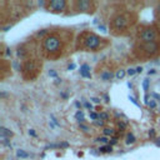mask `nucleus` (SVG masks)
Returning <instances> with one entry per match:
<instances>
[{
    "mask_svg": "<svg viewBox=\"0 0 160 160\" xmlns=\"http://www.w3.org/2000/svg\"><path fill=\"white\" fill-rule=\"evenodd\" d=\"M75 119L79 121V124H83V123L85 121V119H84V113H83L81 110H78V111L75 113Z\"/></svg>",
    "mask_w": 160,
    "mask_h": 160,
    "instance_id": "nucleus-14",
    "label": "nucleus"
},
{
    "mask_svg": "<svg viewBox=\"0 0 160 160\" xmlns=\"http://www.w3.org/2000/svg\"><path fill=\"white\" fill-rule=\"evenodd\" d=\"M13 66H14V70H16V71H20V70H22V66H19V63H18L16 60L13 63Z\"/></svg>",
    "mask_w": 160,
    "mask_h": 160,
    "instance_id": "nucleus-27",
    "label": "nucleus"
},
{
    "mask_svg": "<svg viewBox=\"0 0 160 160\" xmlns=\"http://www.w3.org/2000/svg\"><path fill=\"white\" fill-rule=\"evenodd\" d=\"M128 25H129V18L127 14H118L111 19V26L118 31L127 29Z\"/></svg>",
    "mask_w": 160,
    "mask_h": 160,
    "instance_id": "nucleus-3",
    "label": "nucleus"
},
{
    "mask_svg": "<svg viewBox=\"0 0 160 160\" xmlns=\"http://www.w3.org/2000/svg\"><path fill=\"white\" fill-rule=\"evenodd\" d=\"M60 148H69V144H68L66 141H63V143L60 144Z\"/></svg>",
    "mask_w": 160,
    "mask_h": 160,
    "instance_id": "nucleus-37",
    "label": "nucleus"
},
{
    "mask_svg": "<svg viewBox=\"0 0 160 160\" xmlns=\"http://www.w3.org/2000/svg\"><path fill=\"white\" fill-rule=\"evenodd\" d=\"M116 125H118V128H119V130L123 131V130L127 129L128 123H127V121H124V120H118V121H116Z\"/></svg>",
    "mask_w": 160,
    "mask_h": 160,
    "instance_id": "nucleus-18",
    "label": "nucleus"
},
{
    "mask_svg": "<svg viewBox=\"0 0 160 160\" xmlns=\"http://www.w3.org/2000/svg\"><path fill=\"white\" fill-rule=\"evenodd\" d=\"M125 75H127V71H125L124 69H119V70L116 71V74H115V78L116 79H123Z\"/></svg>",
    "mask_w": 160,
    "mask_h": 160,
    "instance_id": "nucleus-20",
    "label": "nucleus"
},
{
    "mask_svg": "<svg viewBox=\"0 0 160 160\" xmlns=\"http://www.w3.org/2000/svg\"><path fill=\"white\" fill-rule=\"evenodd\" d=\"M115 144H118V138L113 136V138H111V140H110V145L113 147V145H115Z\"/></svg>",
    "mask_w": 160,
    "mask_h": 160,
    "instance_id": "nucleus-32",
    "label": "nucleus"
},
{
    "mask_svg": "<svg viewBox=\"0 0 160 160\" xmlns=\"http://www.w3.org/2000/svg\"><path fill=\"white\" fill-rule=\"evenodd\" d=\"M98 150L100 151V154H101V153H111V151H113V147H111L110 144H108V145H103V147H100Z\"/></svg>",
    "mask_w": 160,
    "mask_h": 160,
    "instance_id": "nucleus-16",
    "label": "nucleus"
},
{
    "mask_svg": "<svg viewBox=\"0 0 160 160\" xmlns=\"http://www.w3.org/2000/svg\"><path fill=\"white\" fill-rule=\"evenodd\" d=\"M101 40L103 39L99 38L96 34L89 33V34H85L84 38H83V45H84L85 49H88L90 51H95L96 49H99Z\"/></svg>",
    "mask_w": 160,
    "mask_h": 160,
    "instance_id": "nucleus-2",
    "label": "nucleus"
},
{
    "mask_svg": "<svg viewBox=\"0 0 160 160\" xmlns=\"http://www.w3.org/2000/svg\"><path fill=\"white\" fill-rule=\"evenodd\" d=\"M60 95H61V96H63V98H64V99H68V94H65V93H61Z\"/></svg>",
    "mask_w": 160,
    "mask_h": 160,
    "instance_id": "nucleus-49",
    "label": "nucleus"
},
{
    "mask_svg": "<svg viewBox=\"0 0 160 160\" xmlns=\"http://www.w3.org/2000/svg\"><path fill=\"white\" fill-rule=\"evenodd\" d=\"M66 1L65 0H53V1L48 3V9L53 13H60L65 9Z\"/></svg>",
    "mask_w": 160,
    "mask_h": 160,
    "instance_id": "nucleus-5",
    "label": "nucleus"
},
{
    "mask_svg": "<svg viewBox=\"0 0 160 160\" xmlns=\"http://www.w3.org/2000/svg\"><path fill=\"white\" fill-rule=\"evenodd\" d=\"M136 141V138L134 136V134L133 133H129V134H127V144L128 145H130V144H134Z\"/></svg>",
    "mask_w": 160,
    "mask_h": 160,
    "instance_id": "nucleus-17",
    "label": "nucleus"
},
{
    "mask_svg": "<svg viewBox=\"0 0 160 160\" xmlns=\"http://www.w3.org/2000/svg\"><path fill=\"white\" fill-rule=\"evenodd\" d=\"M128 86H129L130 89H133V88H134V85H133V84H131V83H128Z\"/></svg>",
    "mask_w": 160,
    "mask_h": 160,
    "instance_id": "nucleus-52",
    "label": "nucleus"
},
{
    "mask_svg": "<svg viewBox=\"0 0 160 160\" xmlns=\"http://www.w3.org/2000/svg\"><path fill=\"white\" fill-rule=\"evenodd\" d=\"M155 144L158 145V147H160V139H156V141H155Z\"/></svg>",
    "mask_w": 160,
    "mask_h": 160,
    "instance_id": "nucleus-51",
    "label": "nucleus"
},
{
    "mask_svg": "<svg viewBox=\"0 0 160 160\" xmlns=\"http://www.w3.org/2000/svg\"><path fill=\"white\" fill-rule=\"evenodd\" d=\"M104 123H105V121H103V120H100V119L93 121V124L95 125V127H104Z\"/></svg>",
    "mask_w": 160,
    "mask_h": 160,
    "instance_id": "nucleus-28",
    "label": "nucleus"
},
{
    "mask_svg": "<svg viewBox=\"0 0 160 160\" xmlns=\"http://www.w3.org/2000/svg\"><path fill=\"white\" fill-rule=\"evenodd\" d=\"M94 141H98V143H103V144H106L108 145V143H109V139L106 138V136H99V138H96Z\"/></svg>",
    "mask_w": 160,
    "mask_h": 160,
    "instance_id": "nucleus-21",
    "label": "nucleus"
},
{
    "mask_svg": "<svg viewBox=\"0 0 160 160\" xmlns=\"http://www.w3.org/2000/svg\"><path fill=\"white\" fill-rule=\"evenodd\" d=\"M148 105H149L150 109H155V108H156V101H155V100H150Z\"/></svg>",
    "mask_w": 160,
    "mask_h": 160,
    "instance_id": "nucleus-31",
    "label": "nucleus"
},
{
    "mask_svg": "<svg viewBox=\"0 0 160 160\" xmlns=\"http://www.w3.org/2000/svg\"><path fill=\"white\" fill-rule=\"evenodd\" d=\"M129 99L131 100V103H133V104H135V105H136V106H139V104L136 103V100H135V98H133V96H129Z\"/></svg>",
    "mask_w": 160,
    "mask_h": 160,
    "instance_id": "nucleus-38",
    "label": "nucleus"
},
{
    "mask_svg": "<svg viewBox=\"0 0 160 160\" xmlns=\"http://www.w3.org/2000/svg\"><path fill=\"white\" fill-rule=\"evenodd\" d=\"M0 135L6 136V138H13L14 133H13L11 130H9L8 128H5V127H0Z\"/></svg>",
    "mask_w": 160,
    "mask_h": 160,
    "instance_id": "nucleus-10",
    "label": "nucleus"
},
{
    "mask_svg": "<svg viewBox=\"0 0 160 160\" xmlns=\"http://www.w3.org/2000/svg\"><path fill=\"white\" fill-rule=\"evenodd\" d=\"M89 116H90V119H92L93 121H95V120L99 119V114L95 113V111H90V113H89Z\"/></svg>",
    "mask_w": 160,
    "mask_h": 160,
    "instance_id": "nucleus-22",
    "label": "nucleus"
},
{
    "mask_svg": "<svg viewBox=\"0 0 160 160\" xmlns=\"http://www.w3.org/2000/svg\"><path fill=\"white\" fill-rule=\"evenodd\" d=\"M149 83H150L149 79H144L143 80V88H144L145 92H148V90H149Z\"/></svg>",
    "mask_w": 160,
    "mask_h": 160,
    "instance_id": "nucleus-24",
    "label": "nucleus"
},
{
    "mask_svg": "<svg viewBox=\"0 0 160 160\" xmlns=\"http://www.w3.org/2000/svg\"><path fill=\"white\" fill-rule=\"evenodd\" d=\"M73 69H75V64H70L68 66V70H73Z\"/></svg>",
    "mask_w": 160,
    "mask_h": 160,
    "instance_id": "nucleus-43",
    "label": "nucleus"
},
{
    "mask_svg": "<svg viewBox=\"0 0 160 160\" xmlns=\"http://www.w3.org/2000/svg\"><path fill=\"white\" fill-rule=\"evenodd\" d=\"M155 73H156L155 69H151V70H149V71H148V75H153V74H155Z\"/></svg>",
    "mask_w": 160,
    "mask_h": 160,
    "instance_id": "nucleus-42",
    "label": "nucleus"
},
{
    "mask_svg": "<svg viewBox=\"0 0 160 160\" xmlns=\"http://www.w3.org/2000/svg\"><path fill=\"white\" fill-rule=\"evenodd\" d=\"M79 128H80V130L84 131V133H89V127H88V125H85V124H79Z\"/></svg>",
    "mask_w": 160,
    "mask_h": 160,
    "instance_id": "nucleus-26",
    "label": "nucleus"
},
{
    "mask_svg": "<svg viewBox=\"0 0 160 160\" xmlns=\"http://www.w3.org/2000/svg\"><path fill=\"white\" fill-rule=\"evenodd\" d=\"M76 8L81 11H89L92 8V3L89 0H79V1H76Z\"/></svg>",
    "mask_w": 160,
    "mask_h": 160,
    "instance_id": "nucleus-7",
    "label": "nucleus"
},
{
    "mask_svg": "<svg viewBox=\"0 0 160 160\" xmlns=\"http://www.w3.org/2000/svg\"><path fill=\"white\" fill-rule=\"evenodd\" d=\"M84 106H85L86 109L93 110V105H92V103H89V101H84Z\"/></svg>",
    "mask_w": 160,
    "mask_h": 160,
    "instance_id": "nucleus-33",
    "label": "nucleus"
},
{
    "mask_svg": "<svg viewBox=\"0 0 160 160\" xmlns=\"http://www.w3.org/2000/svg\"><path fill=\"white\" fill-rule=\"evenodd\" d=\"M156 30L153 29V28H145L143 29V31L140 33V40L143 41V44L145 43H153V41L156 40Z\"/></svg>",
    "mask_w": 160,
    "mask_h": 160,
    "instance_id": "nucleus-4",
    "label": "nucleus"
},
{
    "mask_svg": "<svg viewBox=\"0 0 160 160\" xmlns=\"http://www.w3.org/2000/svg\"><path fill=\"white\" fill-rule=\"evenodd\" d=\"M99 29H100L101 31H106V28L104 26V25H99Z\"/></svg>",
    "mask_w": 160,
    "mask_h": 160,
    "instance_id": "nucleus-45",
    "label": "nucleus"
},
{
    "mask_svg": "<svg viewBox=\"0 0 160 160\" xmlns=\"http://www.w3.org/2000/svg\"><path fill=\"white\" fill-rule=\"evenodd\" d=\"M104 100H105L106 103H109V101H110V99H109V95H108V94H104Z\"/></svg>",
    "mask_w": 160,
    "mask_h": 160,
    "instance_id": "nucleus-41",
    "label": "nucleus"
},
{
    "mask_svg": "<svg viewBox=\"0 0 160 160\" xmlns=\"http://www.w3.org/2000/svg\"><path fill=\"white\" fill-rule=\"evenodd\" d=\"M6 95H8V94H6V93H4V92H3V93H1V98H5Z\"/></svg>",
    "mask_w": 160,
    "mask_h": 160,
    "instance_id": "nucleus-54",
    "label": "nucleus"
},
{
    "mask_svg": "<svg viewBox=\"0 0 160 160\" xmlns=\"http://www.w3.org/2000/svg\"><path fill=\"white\" fill-rule=\"evenodd\" d=\"M23 70H24V73H31L34 70H36L35 61H34V60H26L24 66H23Z\"/></svg>",
    "mask_w": 160,
    "mask_h": 160,
    "instance_id": "nucleus-8",
    "label": "nucleus"
},
{
    "mask_svg": "<svg viewBox=\"0 0 160 160\" xmlns=\"http://www.w3.org/2000/svg\"><path fill=\"white\" fill-rule=\"evenodd\" d=\"M50 119H51L50 121H51V123L55 125V127H60V123L58 121V119H57V118H55L53 114H50Z\"/></svg>",
    "mask_w": 160,
    "mask_h": 160,
    "instance_id": "nucleus-25",
    "label": "nucleus"
},
{
    "mask_svg": "<svg viewBox=\"0 0 160 160\" xmlns=\"http://www.w3.org/2000/svg\"><path fill=\"white\" fill-rule=\"evenodd\" d=\"M149 136L150 138H155V130L154 129H150L149 130Z\"/></svg>",
    "mask_w": 160,
    "mask_h": 160,
    "instance_id": "nucleus-35",
    "label": "nucleus"
},
{
    "mask_svg": "<svg viewBox=\"0 0 160 160\" xmlns=\"http://www.w3.org/2000/svg\"><path fill=\"white\" fill-rule=\"evenodd\" d=\"M60 83H61V79H59V78H57V79H55V84H57V85H59Z\"/></svg>",
    "mask_w": 160,
    "mask_h": 160,
    "instance_id": "nucleus-46",
    "label": "nucleus"
},
{
    "mask_svg": "<svg viewBox=\"0 0 160 160\" xmlns=\"http://www.w3.org/2000/svg\"><path fill=\"white\" fill-rule=\"evenodd\" d=\"M93 103H95V104H100V101H101V99H99V98H92L90 99Z\"/></svg>",
    "mask_w": 160,
    "mask_h": 160,
    "instance_id": "nucleus-36",
    "label": "nucleus"
},
{
    "mask_svg": "<svg viewBox=\"0 0 160 160\" xmlns=\"http://www.w3.org/2000/svg\"><path fill=\"white\" fill-rule=\"evenodd\" d=\"M29 135H31V136H34V138L36 136V133L34 131V129H30V130H29Z\"/></svg>",
    "mask_w": 160,
    "mask_h": 160,
    "instance_id": "nucleus-39",
    "label": "nucleus"
},
{
    "mask_svg": "<svg viewBox=\"0 0 160 160\" xmlns=\"http://www.w3.org/2000/svg\"><path fill=\"white\" fill-rule=\"evenodd\" d=\"M151 95H153V96H154V98H155V99H158V100H160V95H158L156 93H153Z\"/></svg>",
    "mask_w": 160,
    "mask_h": 160,
    "instance_id": "nucleus-44",
    "label": "nucleus"
},
{
    "mask_svg": "<svg viewBox=\"0 0 160 160\" xmlns=\"http://www.w3.org/2000/svg\"><path fill=\"white\" fill-rule=\"evenodd\" d=\"M16 156L20 158V159H28L30 156V154L29 153H26L25 150H23V149H18L16 150Z\"/></svg>",
    "mask_w": 160,
    "mask_h": 160,
    "instance_id": "nucleus-13",
    "label": "nucleus"
},
{
    "mask_svg": "<svg viewBox=\"0 0 160 160\" xmlns=\"http://www.w3.org/2000/svg\"><path fill=\"white\" fill-rule=\"evenodd\" d=\"M6 55H11V50L9 49V48H8V49H6Z\"/></svg>",
    "mask_w": 160,
    "mask_h": 160,
    "instance_id": "nucleus-50",
    "label": "nucleus"
},
{
    "mask_svg": "<svg viewBox=\"0 0 160 160\" xmlns=\"http://www.w3.org/2000/svg\"><path fill=\"white\" fill-rule=\"evenodd\" d=\"M49 76H51V78H58V73L57 70H54V69H51V70H49Z\"/></svg>",
    "mask_w": 160,
    "mask_h": 160,
    "instance_id": "nucleus-29",
    "label": "nucleus"
},
{
    "mask_svg": "<svg viewBox=\"0 0 160 160\" xmlns=\"http://www.w3.org/2000/svg\"><path fill=\"white\" fill-rule=\"evenodd\" d=\"M18 57H20V58H25L26 57V50L24 49V48H19L18 49Z\"/></svg>",
    "mask_w": 160,
    "mask_h": 160,
    "instance_id": "nucleus-23",
    "label": "nucleus"
},
{
    "mask_svg": "<svg viewBox=\"0 0 160 160\" xmlns=\"http://www.w3.org/2000/svg\"><path fill=\"white\" fill-rule=\"evenodd\" d=\"M75 106H76V108H78V109L80 110L83 105H81V103H80V101H76V103H75Z\"/></svg>",
    "mask_w": 160,
    "mask_h": 160,
    "instance_id": "nucleus-40",
    "label": "nucleus"
},
{
    "mask_svg": "<svg viewBox=\"0 0 160 160\" xmlns=\"http://www.w3.org/2000/svg\"><path fill=\"white\" fill-rule=\"evenodd\" d=\"M159 44L156 43V41H153V43H145L141 45V49L147 53V55H150V57H153V55H155L158 51H159Z\"/></svg>",
    "mask_w": 160,
    "mask_h": 160,
    "instance_id": "nucleus-6",
    "label": "nucleus"
},
{
    "mask_svg": "<svg viewBox=\"0 0 160 160\" xmlns=\"http://www.w3.org/2000/svg\"><path fill=\"white\" fill-rule=\"evenodd\" d=\"M127 74H128L129 76H133L134 74H136V69H133V68H130V69H128V71H127Z\"/></svg>",
    "mask_w": 160,
    "mask_h": 160,
    "instance_id": "nucleus-30",
    "label": "nucleus"
},
{
    "mask_svg": "<svg viewBox=\"0 0 160 160\" xmlns=\"http://www.w3.org/2000/svg\"><path fill=\"white\" fill-rule=\"evenodd\" d=\"M80 75L83 78H86V79H90L92 78V74H90V68L88 64H83L80 66Z\"/></svg>",
    "mask_w": 160,
    "mask_h": 160,
    "instance_id": "nucleus-9",
    "label": "nucleus"
},
{
    "mask_svg": "<svg viewBox=\"0 0 160 160\" xmlns=\"http://www.w3.org/2000/svg\"><path fill=\"white\" fill-rule=\"evenodd\" d=\"M99 119L103 120V121H108L110 119V115L106 113V111H101V113H99Z\"/></svg>",
    "mask_w": 160,
    "mask_h": 160,
    "instance_id": "nucleus-19",
    "label": "nucleus"
},
{
    "mask_svg": "<svg viewBox=\"0 0 160 160\" xmlns=\"http://www.w3.org/2000/svg\"><path fill=\"white\" fill-rule=\"evenodd\" d=\"M113 76H114V74L111 71H103L100 74V78H101L103 81H110L111 79H113Z\"/></svg>",
    "mask_w": 160,
    "mask_h": 160,
    "instance_id": "nucleus-11",
    "label": "nucleus"
},
{
    "mask_svg": "<svg viewBox=\"0 0 160 160\" xmlns=\"http://www.w3.org/2000/svg\"><path fill=\"white\" fill-rule=\"evenodd\" d=\"M46 33H48V30H46V29H43L41 31H38V33H36V35H38V36H43V35H45Z\"/></svg>",
    "mask_w": 160,
    "mask_h": 160,
    "instance_id": "nucleus-34",
    "label": "nucleus"
},
{
    "mask_svg": "<svg viewBox=\"0 0 160 160\" xmlns=\"http://www.w3.org/2000/svg\"><path fill=\"white\" fill-rule=\"evenodd\" d=\"M44 5H45L44 1H39V6H44Z\"/></svg>",
    "mask_w": 160,
    "mask_h": 160,
    "instance_id": "nucleus-53",
    "label": "nucleus"
},
{
    "mask_svg": "<svg viewBox=\"0 0 160 160\" xmlns=\"http://www.w3.org/2000/svg\"><path fill=\"white\" fill-rule=\"evenodd\" d=\"M141 71H143V68L141 66H138L136 68V73H141Z\"/></svg>",
    "mask_w": 160,
    "mask_h": 160,
    "instance_id": "nucleus-48",
    "label": "nucleus"
},
{
    "mask_svg": "<svg viewBox=\"0 0 160 160\" xmlns=\"http://www.w3.org/2000/svg\"><path fill=\"white\" fill-rule=\"evenodd\" d=\"M0 143H1L4 147L6 148H10L11 149V143H10V138H6V136H3L0 135Z\"/></svg>",
    "mask_w": 160,
    "mask_h": 160,
    "instance_id": "nucleus-12",
    "label": "nucleus"
},
{
    "mask_svg": "<svg viewBox=\"0 0 160 160\" xmlns=\"http://www.w3.org/2000/svg\"><path fill=\"white\" fill-rule=\"evenodd\" d=\"M10 28H11V25H8V26H5V28H3V30H4V31H8V30L10 29Z\"/></svg>",
    "mask_w": 160,
    "mask_h": 160,
    "instance_id": "nucleus-47",
    "label": "nucleus"
},
{
    "mask_svg": "<svg viewBox=\"0 0 160 160\" xmlns=\"http://www.w3.org/2000/svg\"><path fill=\"white\" fill-rule=\"evenodd\" d=\"M103 134H104V136H114V134H115V130L113 129V128H104L103 129Z\"/></svg>",
    "mask_w": 160,
    "mask_h": 160,
    "instance_id": "nucleus-15",
    "label": "nucleus"
},
{
    "mask_svg": "<svg viewBox=\"0 0 160 160\" xmlns=\"http://www.w3.org/2000/svg\"><path fill=\"white\" fill-rule=\"evenodd\" d=\"M43 46H44L45 51L50 53V54L59 53L60 48H61V40L57 35H49V36H46L44 39Z\"/></svg>",
    "mask_w": 160,
    "mask_h": 160,
    "instance_id": "nucleus-1",
    "label": "nucleus"
}]
</instances>
